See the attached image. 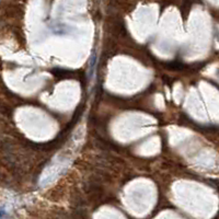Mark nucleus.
Listing matches in <instances>:
<instances>
[{
    "instance_id": "1",
    "label": "nucleus",
    "mask_w": 219,
    "mask_h": 219,
    "mask_svg": "<svg viewBox=\"0 0 219 219\" xmlns=\"http://www.w3.org/2000/svg\"><path fill=\"white\" fill-rule=\"evenodd\" d=\"M97 53H93L91 55V58H90V62H89V72H88V78L89 80H91L94 75V70H95V66H97Z\"/></svg>"
}]
</instances>
